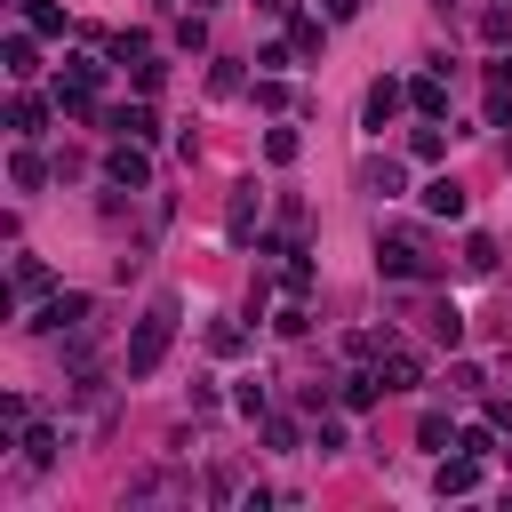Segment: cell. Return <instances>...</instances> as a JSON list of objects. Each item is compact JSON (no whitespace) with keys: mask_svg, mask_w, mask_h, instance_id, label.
<instances>
[{"mask_svg":"<svg viewBox=\"0 0 512 512\" xmlns=\"http://www.w3.org/2000/svg\"><path fill=\"white\" fill-rule=\"evenodd\" d=\"M168 344H176V296H152L144 320H136V336H128V352H120V368L128 376H152L168 360Z\"/></svg>","mask_w":512,"mask_h":512,"instance_id":"1","label":"cell"},{"mask_svg":"<svg viewBox=\"0 0 512 512\" xmlns=\"http://www.w3.org/2000/svg\"><path fill=\"white\" fill-rule=\"evenodd\" d=\"M376 272H384V280H432L440 264L424 256L416 232H376Z\"/></svg>","mask_w":512,"mask_h":512,"instance_id":"2","label":"cell"},{"mask_svg":"<svg viewBox=\"0 0 512 512\" xmlns=\"http://www.w3.org/2000/svg\"><path fill=\"white\" fill-rule=\"evenodd\" d=\"M400 112H408V80H368V96H360V120H368V128L384 136V128L400 120Z\"/></svg>","mask_w":512,"mask_h":512,"instance_id":"3","label":"cell"},{"mask_svg":"<svg viewBox=\"0 0 512 512\" xmlns=\"http://www.w3.org/2000/svg\"><path fill=\"white\" fill-rule=\"evenodd\" d=\"M80 320H88V296H80V288L40 296V312H32V328H40V336H64V328H80Z\"/></svg>","mask_w":512,"mask_h":512,"instance_id":"4","label":"cell"},{"mask_svg":"<svg viewBox=\"0 0 512 512\" xmlns=\"http://www.w3.org/2000/svg\"><path fill=\"white\" fill-rule=\"evenodd\" d=\"M104 176H112V184H128V192H144V184H152V160H144V144H136V136H120V144L104 152Z\"/></svg>","mask_w":512,"mask_h":512,"instance_id":"5","label":"cell"},{"mask_svg":"<svg viewBox=\"0 0 512 512\" xmlns=\"http://www.w3.org/2000/svg\"><path fill=\"white\" fill-rule=\"evenodd\" d=\"M376 376H384V392H416V384H424V352L384 344V368H376Z\"/></svg>","mask_w":512,"mask_h":512,"instance_id":"6","label":"cell"},{"mask_svg":"<svg viewBox=\"0 0 512 512\" xmlns=\"http://www.w3.org/2000/svg\"><path fill=\"white\" fill-rule=\"evenodd\" d=\"M432 488H440V496H472V488H480V456H472V448H456V456H440V472H432Z\"/></svg>","mask_w":512,"mask_h":512,"instance_id":"7","label":"cell"},{"mask_svg":"<svg viewBox=\"0 0 512 512\" xmlns=\"http://www.w3.org/2000/svg\"><path fill=\"white\" fill-rule=\"evenodd\" d=\"M408 104H416L424 120H440V112H448V64H440V72H416V80H408Z\"/></svg>","mask_w":512,"mask_h":512,"instance_id":"8","label":"cell"},{"mask_svg":"<svg viewBox=\"0 0 512 512\" xmlns=\"http://www.w3.org/2000/svg\"><path fill=\"white\" fill-rule=\"evenodd\" d=\"M56 456H64V432H56V424H24V464H32V472H48Z\"/></svg>","mask_w":512,"mask_h":512,"instance_id":"9","label":"cell"},{"mask_svg":"<svg viewBox=\"0 0 512 512\" xmlns=\"http://www.w3.org/2000/svg\"><path fill=\"white\" fill-rule=\"evenodd\" d=\"M104 128H112V136H136V144H152V136H160V120H152V104H120V112H112Z\"/></svg>","mask_w":512,"mask_h":512,"instance_id":"10","label":"cell"},{"mask_svg":"<svg viewBox=\"0 0 512 512\" xmlns=\"http://www.w3.org/2000/svg\"><path fill=\"white\" fill-rule=\"evenodd\" d=\"M424 216H448V224H456V216H464V184H456V176H432V184H424Z\"/></svg>","mask_w":512,"mask_h":512,"instance_id":"11","label":"cell"},{"mask_svg":"<svg viewBox=\"0 0 512 512\" xmlns=\"http://www.w3.org/2000/svg\"><path fill=\"white\" fill-rule=\"evenodd\" d=\"M336 400H344V408H376V400H384V376H376V368H352V376L336 384Z\"/></svg>","mask_w":512,"mask_h":512,"instance_id":"12","label":"cell"},{"mask_svg":"<svg viewBox=\"0 0 512 512\" xmlns=\"http://www.w3.org/2000/svg\"><path fill=\"white\" fill-rule=\"evenodd\" d=\"M0 56H8V80H32V72H40V40H32V32H8Z\"/></svg>","mask_w":512,"mask_h":512,"instance_id":"13","label":"cell"},{"mask_svg":"<svg viewBox=\"0 0 512 512\" xmlns=\"http://www.w3.org/2000/svg\"><path fill=\"white\" fill-rule=\"evenodd\" d=\"M224 232H232V240H248V232H256V184H232V208H224Z\"/></svg>","mask_w":512,"mask_h":512,"instance_id":"14","label":"cell"},{"mask_svg":"<svg viewBox=\"0 0 512 512\" xmlns=\"http://www.w3.org/2000/svg\"><path fill=\"white\" fill-rule=\"evenodd\" d=\"M288 48H296V56H320V48H328V24H320V16H288Z\"/></svg>","mask_w":512,"mask_h":512,"instance_id":"15","label":"cell"},{"mask_svg":"<svg viewBox=\"0 0 512 512\" xmlns=\"http://www.w3.org/2000/svg\"><path fill=\"white\" fill-rule=\"evenodd\" d=\"M208 352H216V360H240V352H248V328H240V320H208Z\"/></svg>","mask_w":512,"mask_h":512,"instance_id":"16","label":"cell"},{"mask_svg":"<svg viewBox=\"0 0 512 512\" xmlns=\"http://www.w3.org/2000/svg\"><path fill=\"white\" fill-rule=\"evenodd\" d=\"M416 448H432V456H448V448H456V432H448V416H440V408H424V416H416Z\"/></svg>","mask_w":512,"mask_h":512,"instance_id":"17","label":"cell"},{"mask_svg":"<svg viewBox=\"0 0 512 512\" xmlns=\"http://www.w3.org/2000/svg\"><path fill=\"white\" fill-rule=\"evenodd\" d=\"M8 128H16V136H40V128H48V104H40V96H16V104H8Z\"/></svg>","mask_w":512,"mask_h":512,"instance_id":"18","label":"cell"},{"mask_svg":"<svg viewBox=\"0 0 512 512\" xmlns=\"http://www.w3.org/2000/svg\"><path fill=\"white\" fill-rule=\"evenodd\" d=\"M8 176H16V192H40V184H48V160H40L32 144H24V152L8 160Z\"/></svg>","mask_w":512,"mask_h":512,"instance_id":"19","label":"cell"},{"mask_svg":"<svg viewBox=\"0 0 512 512\" xmlns=\"http://www.w3.org/2000/svg\"><path fill=\"white\" fill-rule=\"evenodd\" d=\"M16 296H56V280H48L40 256H16Z\"/></svg>","mask_w":512,"mask_h":512,"instance_id":"20","label":"cell"},{"mask_svg":"<svg viewBox=\"0 0 512 512\" xmlns=\"http://www.w3.org/2000/svg\"><path fill=\"white\" fill-rule=\"evenodd\" d=\"M16 8H24V24H32L40 40H56V32H64V8H56V0H16Z\"/></svg>","mask_w":512,"mask_h":512,"instance_id":"21","label":"cell"},{"mask_svg":"<svg viewBox=\"0 0 512 512\" xmlns=\"http://www.w3.org/2000/svg\"><path fill=\"white\" fill-rule=\"evenodd\" d=\"M424 320H432V336H440V344H448V352H456V344H464V312H456V304H432V312H424Z\"/></svg>","mask_w":512,"mask_h":512,"instance_id":"22","label":"cell"},{"mask_svg":"<svg viewBox=\"0 0 512 512\" xmlns=\"http://www.w3.org/2000/svg\"><path fill=\"white\" fill-rule=\"evenodd\" d=\"M408 152H416V160H424V168H432V160H448V136H440V128H432V120H424V128H416V136H408Z\"/></svg>","mask_w":512,"mask_h":512,"instance_id":"23","label":"cell"},{"mask_svg":"<svg viewBox=\"0 0 512 512\" xmlns=\"http://www.w3.org/2000/svg\"><path fill=\"white\" fill-rule=\"evenodd\" d=\"M64 80H72V88H104V64H96V56H64Z\"/></svg>","mask_w":512,"mask_h":512,"instance_id":"24","label":"cell"},{"mask_svg":"<svg viewBox=\"0 0 512 512\" xmlns=\"http://www.w3.org/2000/svg\"><path fill=\"white\" fill-rule=\"evenodd\" d=\"M464 272H496V240H488V232L464 240Z\"/></svg>","mask_w":512,"mask_h":512,"instance_id":"25","label":"cell"},{"mask_svg":"<svg viewBox=\"0 0 512 512\" xmlns=\"http://www.w3.org/2000/svg\"><path fill=\"white\" fill-rule=\"evenodd\" d=\"M176 48L200 56V48H208V16H184V24H176Z\"/></svg>","mask_w":512,"mask_h":512,"instance_id":"26","label":"cell"},{"mask_svg":"<svg viewBox=\"0 0 512 512\" xmlns=\"http://www.w3.org/2000/svg\"><path fill=\"white\" fill-rule=\"evenodd\" d=\"M264 160L288 168V160H296V128H272V136H264Z\"/></svg>","mask_w":512,"mask_h":512,"instance_id":"27","label":"cell"},{"mask_svg":"<svg viewBox=\"0 0 512 512\" xmlns=\"http://www.w3.org/2000/svg\"><path fill=\"white\" fill-rule=\"evenodd\" d=\"M112 56H120V64H144L152 48H144V32H112Z\"/></svg>","mask_w":512,"mask_h":512,"instance_id":"28","label":"cell"},{"mask_svg":"<svg viewBox=\"0 0 512 512\" xmlns=\"http://www.w3.org/2000/svg\"><path fill=\"white\" fill-rule=\"evenodd\" d=\"M264 440H272V448H304V432H296L288 416H264Z\"/></svg>","mask_w":512,"mask_h":512,"instance_id":"29","label":"cell"},{"mask_svg":"<svg viewBox=\"0 0 512 512\" xmlns=\"http://www.w3.org/2000/svg\"><path fill=\"white\" fill-rule=\"evenodd\" d=\"M208 96H240V64H216L208 72Z\"/></svg>","mask_w":512,"mask_h":512,"instance_id":"30","label":"cell"},{"mask_svg":"<svg viewBox=\"0 0 512 512\" xmlns=\"http://www.w3.org/2000/svg\"><path fill=\"white\" fill-rule=\"evenodd\" d=\"M272 328H280V336H304V328H312V312H304V296H296V304H288V312H280Z\"/></svg>","mask_w":512,"mask_h":512,"instance_id":"31","label":"cell"},{"mask_svg":"<svg viewBox=\"0 0 512 512\" xmlns=\"http://www.w3.org/2000/svg\"><path fill=\"white\" fill-rule=\"evenodd\" d=\"M488 128H512V88H488Z\"/></svg>","mask_w":512,"mask_h":512,"instance_id":"32","label":"cell"},{"mask_svg":"<svg viewBox=\"0 0 512 512\" xmlns=\"http://www.w3.org/2000/svg\"><path fill=\"white\" fill-rule=\"evenodd\" d=\"M320 8H328V24H352L360 16V0H320Z\"/></svg>","mask_w":512,"mask_h":512,"instance_id":"33","label":"cell"},{"mask_svg":"<svg viewBox=\"0 0 512 512\" xmlns=\"http://www.w3.org/2000/svg\"><path fill=\"white\" fill-rule=\"evenodd\" d=\"M488 88H512V56H496V64H488Z\"/></svg>","mask_w":512,"mask_h":512,"instance_id":"34","label":"cell"},{"mask_svg":"<svg viewBox=\"0 0 512 512\" xmlns=\"http://www.w3.org/2000/svg\"><path fill=\"white\" fill-rule=\"evenodd\" d=\"M256 8H264V16H296L304 0H256Z\"/></svg>","mask_w":512,"mask_h":512,"instance_id":"35","label":"cell"},{"mask_svg":"<svg viewBox=\"0 0 512 512\" xmlns=\"http://www.w3.org/2000/svg\"><path fill=\"white\" fill-rule=\"evenodd\" d=\"M504 168H512V136H504Z\"/></svg>","mask_w":512,"mask_h":512,"instance_id":"36","label":"cell"}]
</instances>
